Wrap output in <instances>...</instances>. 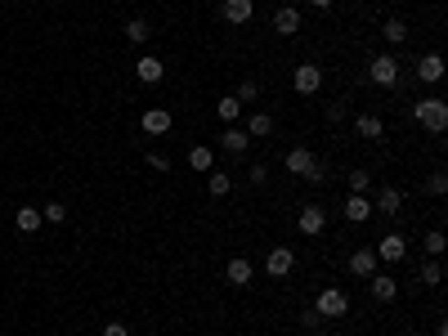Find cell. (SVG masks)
<instances>
[{
	"mask_svg": "<svg viewBox=\"0 0 448 336\" xmlns=\"http://www.w3.org/2000/svg\"><path fill=\"white\" fill-rule=\"evenodd\" d=\"M412 117H417L431 135H444V130H448V103L444 99H417V103H412Z\"/></svg>",
	"mask_w": 448,
	"mask_h": 336,
	"instance_id": "6da1fadb",
	"label": "cell"
},
{
	"mask_svg": "<svg viewBox=\"0 0 448 336\" xmlns=\"http://www.w3.org/2000/svg\"><path fill=\"white\" fill-rule=\"evenodd\" d=\"M368 81L381 85V90H394V85H399V59H394V54H377V59L368 63Z\"/></svg>",
	"mask_w": 448,
	"mask_h": 336,
	"instance_id": "7a4b0ae2",
	"label": "cell"
},
{
	"mask_svg": "<svg viewBox=\"0 0 448 336\" xmlns=\"http://www.w3.org/2000/svg\"><path fill=\"white\" fill-rule=\"evenodd\" d=\"M314 314H318V319H345V314H350V296L341 287H323L318 300H314Z\"/></svg>",
	"mask_w": 448,
	"mask_h": 336,
	"instance_id": "3957f363",
	"label": "cell"
},
{
	"mask_svg": "<svg viewBox=\"0 0 448 336\" xmlns=\"http://www.w3.org/2000/svg\"><path fill=\"white\" fill-rule=\"evenodd\" d=\"M283 170H292V175H301V180H323V170H318V161L309 148H292L283 161Z\"/></svg>",
	"mask_w": 448,
	"mask_h": 336,
	"instance_id": "277c9868",
	"label": "cell"
},
{
	"mask_svg": "<svg viewBox=\"0 0 448 336\" xmlns=\"http://www.w3.org/2000/svg\"><path fill=\"white\" fill-rule=\"evenodd\" d=\"M292 85H296V94H318L323 90V68H318V63H301V68H296V77H292Z\"/></svg>",
	"mask_w": 448,
	"mask_h": 336,
	"instance_id": "5b68a950",
	"label": "cell"
},
{
	"mask_svg": "<svg viewBox=\"0 0 448 336\" xmlns=\"http://www.w3.org/2000/svg\"><path fill=\"white\" fill-rule=\"evenodd\" d=\"M372 256H377V260H386V265H399V260L408 256V242H403V233H386L377 247H372Z\"/></svg>",
	"mask_w": 448,
	"mask_h": 336,
	"instance_id": "8992f818",
	"label": "cell"
},
{
	"mask_svg": "<svg viewBox=\"0 0 448 336\" xmlns=\"http://www.w3.org/2000/svg\"><path fill=\"white\" fill-rule=\"evenodd\" d=\"M220 14H224V23H229V27H247L251 18H255V0H224Z\"/></svg>",
	"mask_w": 448,
	"mask_h": 336,
	"instance_id": "52a82bcc",
	"label": "cell"
},
{
	"mask_svg": "<svg viewBox=\"0 0 448 336\" xmlns=\"http://www.w3.org/2000/svg\"><path fill=\"white\" fill-rule=\"evenodd\" d=\"M162 77H166V68H162V59H157V54H140V59H135V81L157 85Z\"/></svg>",
	"mask_w": 448,
	"mask_h": 336,
	"instance_id": "ba28073f",
	"label": "cell"
},
{
	"mask_svg": "<svg viewBox=\"0 0 448 336\" xmlns=\"http://www.w3.org/2000/svg\"><path fill=\"white\" fill-rule=\"evenodd\" d=\"M292 269H296V256L287 251V247H274V251L264 256V274H269V278H287Z\"/></svg>",
	"mask_w": 448,
	"mask_h": 336,
	"instance_id": "9c48e42d",
	"label": "cell"
},
{
	"mask_svg": "<svg viewBox=\"0 0 448 336\" xmlns=\"http://www.w3.org/2000/svg\"><path fill=\"white\" fill-rule=\"evenodd\" d=\"M417 81H421V85H435V81H444V59H440L435 50L417 59Z\"/></svg>",
	"mask_w": 448,
	"mask_h": 336,
	"instance_id": "30bf717a",
	"label": "cell"
},
{
	"mask_svg": "<svg viewBox=\"0 0 448 336\" xmlns=\"http://www.w3.org/2000/svg\"><path fill=\"white\" fill-rule=\"evenodd\" d=\"M296 224H301V233L318 238V233L327 229V211L323 207H301V220H296Z\"/></svg>",
	"mask_w": 448,
	"mask_h": 336,
	"instance_id": "8fae6325",
	"label": "cell"
},
{
	"mask_svg": "<svg viewBox=\"0 0 448 336\" xmlns=\"http://www.w3.org/2000/svg\"><path fill=\"white\" fill-rule=\"evenodd\" d=\"M372 211H381V215H399V211H403V193L394 189V184H386V189L377 193V202H372Z\"/></svg>",
	"mask_w": 448,
	"mask_h": 336,
	"instance_id": "7c38bea8",
	"label": "cell"
},
{
	"mask_svg": "<svg viewBox=\"0 0 448 336\" xmlns=\"http://www.w3.org/2000/svg\"><path fill=\"white\" fill-rule=\"evenodd\" d=\"M140 130H144V135H166V130H170V112H166V108H148V112L140 117Z\"/></svg>",
	"mask_w": 448,
	"mask_h": 336,
	"instance_id": "4fadbf2b",
	"label": "cell"
},
{
	"mask_svg": "<svg viewBox=\"0 0 448 336\" xmlns=\"http://www.w3.org/2000/svg\"><path fill=\"white\" fill-rule=\"evenodd\" d=\"M274 27H278V36H296V31H301V9L283 5L278 14H274Z\"/></svg>",
	"mask_w": 448,
	"mask_h": 336,
	"instance_id": "5bb4252c",
	"label": "cell"
},
{
	"mask_svg": "<svg viewBox=\"0 0 448 336\" xmlns=\"http://www.w3.org/2000/svg\"><path fill=\"white\" fill-rule=\"evenodd\" d=\"M345 220H354V224L372 220V202H368V193H350V198H345Z\"/></svg>",
	"mask_w": 448,
	"mask_h": 336,
	"instance_id": "9a60e30c",
	"label": "cell"
},
{
	"mask_svg": "<svg viewBox=\"0 0 448 336\" xmlns=\"http://www.w3.org/2000/svg\"><path fill=\"white\" fill-rule=\"evenodd\" d=\"M247 144H251V135H247L242 126H229V130L220 135V148H224V153H233V157H238V153H247Z\"/></svg>",
	"mask_w": 448,
	"mask_h": 336,
	"instance_id": "2e32d148",
	"label": "cell"
},
{
	"mask_svg": "<svg viewBox=\"0 0 448 336\" xmlns=\"http://www.w3.org/2000/svg\"><path fill=\"white\" fill-rule=\"evenodd\" d=\"M394 296H399V283H394L390 274H372V300H381V305H390Z\"/></svg>",
	"mask_w": 448,
	"mask_h": 336,
	"instance_id": "e0dca14e",
	"label": "cell"
},
{
	"mask_svg": "<svg viewBox=\"0 0 448 336\" xmlns=\"http://www.w3.org/2000/svg\"><path fill=\"white\" fill-rule=\"evenodd\" d=\"M350 274H354V278H372V274H377V256H372L368 247H364V251H350Z\"/></svg>",
	"mask_w": 448,
	"mask_h": 336,
	"instance_id": "ac0fdd59",
	"label": "cell"
},
{
	"mask_svg": "<svg viewBox=\"0 0 448 336\" xmlns=\"http://www.w3.org/2000/svg\"><path fill=\"white\" fill-rule=\"evenodd\" d=\"M224 278H229L233 287H247V283H251V260L233 256V260H229V269H224Z\"/></svg>",
	"mask_w": 448,
	"mask_h": 336,
	"instance_id": "d6986e66",
	"label": "cell"
},
{
	"mask_svg": "<svg viewBox=\"0 0 448 336\" xmlns=\"http://www.w3.org/2000/svg\"><path fill=\"white\" fill-rule=\"evenodd\" d=\"M354 135H359V139H381V135H386V126H381V117L364 112V117L354 122Z\"/></svg>",
	"mask_w": 448,
	"mask_h": 336,
	"instance_id": "ffe728a7",
	"label": "cell"
},
{
	"mask_svg": "<svg viewBox=\"0 0 448 336\" xmlns=\"http://www.w3.org/2000/svg\"><path fill=\"white\" fill-rule=\"evenodd\" d=\"M14 224H18V229H23V233H36V229H40V224H45V220H40V211H36V207H18Z\"/></svg>",
	"mask_w": 448,
	"mask_h": 336,
	"instance_id": "44dd1931",
	"label": "cell"
},
{
	"mask_svg": "<svg viewBox=\"0 0 448 336\" xmlns=\"http://www.w3.org/2000/svg\"><path fill=\"white\" fill-rule=\"evenodd\" d=\"M207 189H211V198H229L233 180L224 175V170H207Z\"/></svg>",
	"mask_w": 448,
	"mask_h": 336,
	"instance_id": "7402d4cb",
	"label": "cell"
},
{
	"mask_svg": "<svg viewBox=\"0 0 448 336\" xmlns=\"http://www.w3.org/2000/svg\"><path fill=\"white\" fill-rule=\"evenodd\" d=\"M188 166L193 170H216V153H211V148H188Z\"/></svg>",
	"mask_w": 448,
	"mask_h": 336,
	"instance_id": "603a6c76",
	"label": "cell"
},
{
	"mask_svg": "<svg viewBox=\"0 0 448 336\" xmlns=\"http://www.w3.org/2000/svg\"><path fill=\"white\" fill-rule=\"evenodd\" d=\"M216 112L224 117V122H238V117H242V99H238V94H224V99L216 103Z\"/></svg>",
	"mask_w": 448,
	"mask_h": 336,
	"instance_id": "cb8c5ba5",
	"label": "cell"
},
{
	"mask_svg": "<svg viewBox=\"0 0 448 336\" xmlns=\"http://www.w3.org/2000/svg\"><path fill=\"white\" fill-rule=\"evenodd\" d=\"M381 31H386L390 45H403V41H408V23H403V18H386V27H381Z\"/></svg>",
	"mask_w": 448,
	"mask_h": 336,
	"instance_id": "d4e9b609",
	"label": "cell"
},
{
	"mask_svg": "<svg viewBox=\"0 0 448 336\" xmlns=\"http://www.w3.org/2000/svg\"><path fill=\"white\" fill-rule=\"evenodd\" d=\"M269 130H274V117H269V112H255V117H251V122H247V135H251V139H260V135H269Z\"/></svg>",
	"mask_w": 448,
	"mask_h": 336,
	"instance_id": "484cf974",
	"label": "cell"
},
{
	"mask_svg": "<svg viewBox=\"0 0 448 336\" xmlns=\"http://www.w3.org/2000/svg\"><path fill=\"white\" fill-rule=\"evenodd\" d=\"M417 278H421V283H426V287H440V283H444V269H440V260H426V265H421V274H417Z\"/></svg>",
	"mask_w": 448,
	"mask_h": 336,
	"instance_id": "4316f807",
	"label": "cell"
},
{
	"mask_svg": "<svg viewBox=\"0 0 448 336\" xmlns=\"http://www.w3.org/2000/svg\"><path fill=\"white\" fill-rule=\"evenodd\" d=\"M126 41H130V45H144V41H148V23H144V18H130V23H126Z\"/></svg>",
	"mask_w": 448,
	"mask_h": 336,
	"instance_id": "83f0119b",
	"label": "cell"
},
{
	"mask_svg": "<svg viewBox=\"0 0 448 336\" xmlns=\"http://www.w3.org/2000/svg\"><path fill=\"white\" fill-rule=\"evenodd\" d=\"M40 220L63 224V220H68V207H63V202H45V207H40Z\"/></svg>",
	"mask_w": 448,
	"mask_h": 336,
	"instance_id": "f1b7e54d",
	"label": "cell"
},
{
	"mask_svg": "<svg viewBox=\"0 0 448 336\" xmlns=\"http://www.w3.org/2000/svg\"><path fill=\"white\" fill-rule=\"evenodd\" d=\"M421 247H426V251H431V256H440V251H444V247H448V238H444L440 229H431V233H426V238H421Z\"/></svg>",
	"mask_w": 448,
	"mask_h": 336,
	"instance_id": "f546056e",
	"label": "cell"
},
{
	"mask_svg": "<svg viewBox=\"0 0 448 336\" xmlns=\"http://www.w3.org/2000/svg\"><path fill=\"white\" fill-rule=\"evenodd\" d=\"M426 193H431V198H444V193H448V175H444V170H435V175L426 180Z\"/></svg>",
	"mask_w": 448,
	"mask_h": 336,
	"instance_id": "4dcf8cb0",
	"label": "cell"
},
{
	"mask_svg": "<svg viewBox=\"0 0 448 336\" xmlns=\"http://www.w3.org/2000/svg\"><path fill=\"white\" fill-rule=\"evenodd\" d=\"M350 193H368V170H350Z\"/></svg>",
	"mask_w": 448,
	"mask_h": 336,
	"instance_id": "1f68e13d",
	"label": "cell"
},
{
	"mask_svg": "<svg viewBox=\"0 0 448 336\" xmlns=\"http://www.w3.org/2000/svg\"><path fill=\"white\" fill-rule=\"evenodd\" d=\"M255 94H260V85H255L251 77H247V81L238 85V99H242V103H247V99H255Z\"/></svg>",
	"mask_w": 448,
	"mask_h": 336,
	"instance_id": "d6a6232c",
	"label": "cell"
},
{
	"mask_svg": "<svg viewBox=\"0 0 448 336\" xmlns=\"http://www.w3.org/2000/svg\"><path fill=\"white\" fill-rule=\"evenodd\" d=\"M148 166H153V170H170V157H162V153H148Z\"/></svg>",
	"mask_w": 448,
	"mask_h": 336,
	"instance_id": "836d02e7",
	"label": "cell"
},
{
	"mask_svg": "<svg viewBox=\"0 0 448 336\" xmlns=\"http://www.w3.org/2000/svg\"><path fill=\"white\" fill-rule=\"evenodd\" d=\"M103 336H130V332H126V323H108V328H103Z\"/></svg>",
	"mask_w": 448,
	"mask_h": 336,
	"instance_id": "e575fe53",
	"label": "cell"
},
{
	"mask_svg": "<svg viewBox=\"0 0 448 336\" xmlns=\"http://www.w3.org/2000/svg\"><path fill=\"white\" fill-rule=\"evenodd\" d=\"M336 5V0H314V9H332Z\"/></svg>",
	"mask_w": 448,
	"mask_h": 336,
	"instance_id": "d590c367",
	"label": "cell"
}]
</instances>
